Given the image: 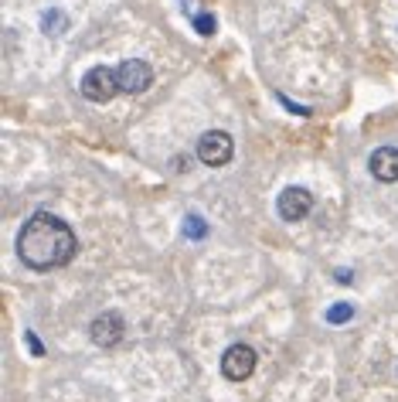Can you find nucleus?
<instances>
[{"label": "nucleus", "mask_w": 398, "mask_h": 402, "mask_svg": "<svg viewBox=\"0 0 398 402\" xmlns=\"http://www.w3.org/2000/svg\"><path fill=\"white\" fill-rule=\"evenodd\" d=\"M371 174L382 181V185H395L398 181V150L395 147H378L368 161Z\"/></svg>", "instance_id": "6e6552de"}, {"label": "nucleus", "mask_w": 398, "mask_h": 402, "mask_svg": "<svg viewBox=\"0 0 398 402\" xmlns=\"http://www.w3.org/2000/svg\"><path fill=\"white\" fill-rule=\"evenodd\" d=\"M116 75H119V93H129V96H140V93H147L150 89V82H153V72H150V65L147 62H123L119 69H116Z\"/></svg>", "instance_id": "39448f33"}, {"label": "nucleus", "mask_w": 398, "mask_h": 402, "mask_svg": "<svg viewBox=\"0 0 398 402\" xmlns=\"http://www.w3.org/2000/svg\"><path fill=\"white\" fill-rule=\"evenodd\" d=\"M276 208H279V215H283L286 222H299V218L310 215L313 195H310L306 188H286V191L279 195V201H276Z\"/></svg>", "instance_id": "0eeeda50"}, {"label": "nucleus", "mask_w": 398, "mask_h": 402, "mask_svg": "<svg viewBox=\"0 0 398 402\" xmlns=\"http://www.w3.org/2000/svg\"><path fill=\"white\" fill-rule=\"evenodd\" d=\"M184 235H188V239H204V235H208V222H204L201 215H188V218H184Z\"/></svg>", "instance_id": "9d476101"}, {"label": "nucleus", "mask_w": 398, "mask_h": 402, "mask_svg": "<svg viewBox=\"0 0 398 402\" xmlns=\"http://www.w3.org/2000/svg\"><path fill=\"white\" fill-rule=\"evenodd\" d=\"M191 24H195V31H198L201 38H208V34H214V27H218V24H214V14H208V10H198Z\"/></svg>", "instance_id": "9b49d317"}, {"label": "nucleus", "mask_w": 398, "mask_h": 402, "mask_svg": "<svg viewBox=\"0 0 398 402\" xmlns=\"http://www.w3.org/2000/svg\"><path fill=\"white\" fill-rule=\"evenodd\" d=\"M27 344H31V351H34V355H45V348H41V341H38V338H34L31 331H27Z\"/></svg>", "instance_id": "ddd939ff"}, {"label": "nucleus", "mask_w": 398, "mask_h": 402, "mask_svg": "<svg viewBox=\"0 0 398 402\" xmlns=\"http://www.w3.org/2000/svg\"><path fill=\"white\" fill-rule=\"evenodd\" d=\"M235 154V140L225 133V130H208L198 140V157L208 167H225Z\"/></svg>", "instance_id": "f03ea898"}, {"label": "nucleus", "mask_w": 398, "mask_h": 402, "mask_svg": "<svg viewBox=\"0 0 398 402\" xmlns=\"http://www.w3.org/2000/svg\"><path fill=\"white\" fill-rule=\"evenodd\" d=\"M69 27H72V21H69V14H65V10H58V7L45 10V17H41V31H45L48 38H62Z\"/></svg>", "instance_id": "1a4fd4ad"}, {"label": "nucleus", "mask_w": 398, "mask_h": 402, "mask_svg": "<svg viewBox=\"0 0 398 402\" xmlns=\"http://www.w3.org/2000/svg\"><path fill=\"white\" fill-rule=\"evenodd\" d=\"M123 334H126V324H123V317L119 314H99L96 320H92V327H89V338L99 344V348H116L119 341H123Z\"/></svg>", "instance_id": "423d86ee"}, {"label": "nucleus", "mask_w": 398, "mask_h": 402, "mask_svg": "<svg viewBox=\"0 0 398 402\" xmlns=\"http://www.w3.org/2000/svg\"><path fill=\"white\" fill-rule=\"evenodd\" d=\"M82 96L92 102H109L112 96H119V75L112 72V69H89L86 72V79H82Z\"/></svg>", "instance_id": "20e7f679"}, {"label": "nucleus", "mask_w": 398, "mask_h": 402, "mask_svg": "<svg viewBox=\"0 0 398 402\" xmlns=\"http://www.w3.org/2000/svg\"><path fill=\"white\" fill-rule=\"evenodd\" d=\"M256 351L249 344H232L225 355H221V375L228 382H245L252 372H256Z\"/></svg>", "instance_id": "7ed1b4c3"}, {"label": "nucleus", "mask_w": 398, "mask_h": 402, "mask_svg": "<svg viewBox=\"0 0 398 402\" xmlns=\"http://www.w3.org/2000/svg\"><path fill=\"white\" fill-rule=\"evenodd\" d=\"M351 317H354V307H351V303H334V307L327 310V320H330V324H347Z\"/></svg>", "instance_id": "f8f14e48"}, {"label": "nucleus", "mask_w": 398, "mask_h": 402, "mask_svg": "<svg viewBox=\"0 0 398 402\" xmlns=\"http://www.w3.org/2000/svg\"><path fill=\"white\" fill-rule=\"evenodd\" d=\"M79 252V239L75 232L69 228V222H62L58 215L51 211H34L21 235H17V256L27 270H38V273H48V270H58V266H69Z\"/></svg>", "instance_id": "f257e3e1"}]
</instances>
